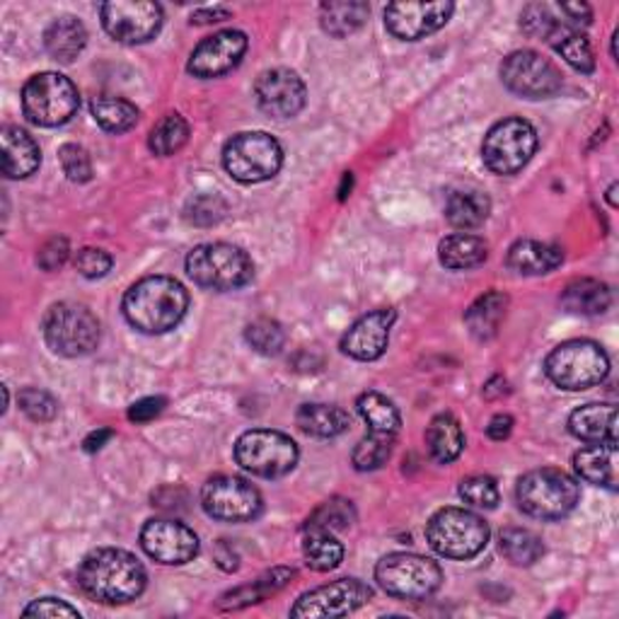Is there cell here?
Here are the masks:
<instances>
[{"label":"cell","instance_id":"cell-1","mask_svg":"<svg viewBox=\"0 0 619 619\" xmlns=\"http://www.w3.org/2000/svg\"><path fill=\"white\" fill-rule=\"evenodd\" d=\"M148 574L138 559L116 547H102L80 562L78 586L88 598L104 605H126L146 590Z\"/></svg>","mask_w":619,"mask_h":619},{"label":"cell","instance_id":"cell-2","mask_svg":"<svg viewBox=\"0 0 619 619\" xmlns=\"http://www.w3.org/2000/svg\"><path fill=\"white\" fill-rule=\"evenodd\" d=\"M126 323L143 335H168L182 323L189 307L184 285L170 277H146L124 295Z\"/></svg>","mask_w":619,"mask_h":619},{"label":"cell","instance_id":"cell-3","mask_svg":"<svg viewBox=\"0 0 619 619\" xmlns=\"http://www.w3.org/2000/svg\"><path fill=\"white\" fill-rule=\"evenodd\" d=\"M516 498L522 514L538 520H562L581 502V486L571 474L542 468L522 474L516 486Z\"/></svg>","mask_w":619,"mask_h":619},{"label":"cell","instance_id":"cell-4","mask_svg":"<svg viewBox=\"0 0 619 619\" xmlns=\"http://www.w3.org/2000/svg\"><path fill=\"white\" fill-rule=\"evenodd\" d=\"M189 279L209 291H237L255 279V261L245 249L228 243H206L187 257Z\"/></svg>","mask_w":619,"mask_h":619},{"label":"cell","instance_id":"cell-5","mask_svg":"<svg viewBox=\"0 0 619 619\" xmlns=\"http://www.w3.org/2000/svg\"><path fill=\"white\" fill-rule=\"evenodd\" d=\"M489 526L484 518L464 508H440L426 526V540L431 550L455 562H468L489 544Z\"/></svg>","mask_w":619,"mask_h":619},{"label":"cell","instance_id":"cell-6","mask_svg":"<svg viewBox=\"0 0 619 619\" xmlns=\"http://www.w3.org/2000/svg\"><path fill=\"white\" fill-rule=\"evenodd\" d=\"M544 373L556 387L569 392H581L600 385L610 373V359H607L600 344L590 339H571L547 356Z\"/></svg>","mask_w":619,"mask_h":619},{"label":"cell","instance_id":"cell-7","mask_svg":"<svg viewBox=\"0 0 619 619\" xmlns=\"http://www.w3.org/2000/svg\"><path fill=\"white\" fill-rule=\"evenodd\" d=\"M281 165V143L267 131H243L223 148V168L240 184L267 182L279 175Z\"/></svg>","mask_w":619,"mask_h":619},{"label":"cell","instance_id":"cell-8","mask_svg":"<svg viewBox=\"0 0 619 619\" xmlns=\"http://www.w3.org/2000/svg\"><path fill=\"white\" fill-rule=\"evenodd\" d=\"M80 94L74 80L61 74L32 76L22 88V112L32 124L56 128L68 124L78 114Z\"/></svg>","mask_w":619,"mask_h":619},{"label":"cell","instance_id":"cell-9","mask_svg":"<svg viewBox=\"0 0 619 619\" xmlns=\"http://www.w3.org/2000/svg\"><path fill=\"white\" fill-rule=\"evenodd\" d=\"M375 581L392 598L426 600L443 583V571L428 556L395 552L380 559L375 566Z\"/></svg>","mask_w":619,"mask_h":619},{"label":"cell","instance_id":"cell-10","mask_svg":"<svg viewBox=\"0 0 619 619\" xmlns=\"http://www.w3.org/2000/svg\"><path fill=\"white\" fill-rule=\"evenodd\" d=\"M297 446L291 436L269 428H252L235 443V462L261 480H279L291 474L297 464Z\"/></svg>","mask_w":619,"mask_h":619},{"label":"cell","instance_id":"cell-11","mask_svg":"<svg viewBox=\"0 0 619 619\" xmlns=\"http://www.w3.org/2000/svg\"><path fill=\"white\" fill-rule=\"evenodd\" d=\"M100 319L86 305L58 303L44 317V339L66 359H80L100 347Z\"/></svg>","mask_w":619,"mask_h":619},{"label":"cell","instance_id":"cell-12","mask_svg":"<svg viewBox=\"0 0 619 619\" xmlns=\"http://www.w3.org/2000/svg\"><path fill=\"white\" fill-rule=\"evenodd\" d=\"M534 150H538V131L520 116L494 124L482 143L484 165L502 177L520 172L532 160Z\"/></svg>","mask_w":619,"mask_h":619},{"label":"cell","instance_id":"cell-13","mask_svg":"<svg viewBox=\"0 0 619 619\" xmlns=\"http://www.w3.org/2000/svg\"><path fill=\"white\" fill-rule=\"evenodd\" d=\"M201 506L206 516L221 522H252L265 510L257 486L233 474H218L204 484L201 489Z\"/></svg>","mask_w":619,"mask_h":619},{"label":"cell","instance_id":"cell-14","mask_svg":"<svg viewBox=\"0 0 619 619\" xmlns=\"http://www.w3.org/2000/svg\"><path fill=\"white\" fill-rule=\"evenodd\" d=\"M504 86L526 100H547L562 90L559 68L538 52H514L502 64Z\"/></svg>","mask_w":619,"mask_h":619},{"label":"cell","instance_id":"cell-15","mask_svg":"<svg viewBox=\"0 0 619 619\" xmlns=\"http://www.w3.org/2000/svg\"><path fill=\"white\" fill-rule=\"evenodd\" d=\"M373 598L368 583L359 578H339L325 586L303 593L291 607V617L319 619V617H344L351 615Z\"/></svg>","mask_w":619,"mask_h":619},{"label":"cell","instance_id":"cell-16","mask_svg":"<svg viewBox=\"0 0 619 619\" xmlns=\"http://www.w3.org/2000/svg\"><path fill=\"white\" fill-rule=\"evenodd\" d=\"M100 15L104 32L122 44H146L162 27V8L150 0H112Z\"/></svg>","mask_w":619,"mask_h":619},{"label":"cell","instance_id":"cell-17","mask_svg":"<svg viewBox=\"0 0 619 619\" xmlns=\"http://www.w3.org/2000/svg\"><path fill=\"white\" fill-rule=\"evenodd\" d=\"M140 547L158 564L182 566L199 554V534L180 520L155 518L143 526Z\"/></svg>","mask_w":619,"mask_h":619},{"label":"cell","instance_id":"cell-18","mask_svg":"<svg viewBox=\"0 0 619 619\" xmlns=\"http://www.w3.org/2000/svg\"><path fill=\"white\" fill-rule=\"evenodd\" d=\"M455 5L450 0H407V3H390L385 8V27L402 42H419L428 34L438 32L448 25Z\"/></svg>","mask_w":619,"mask_h":619},{"label":"cell","instance_id":"cell-19","mask_svg":"<svg viewBox=\"0 0 619 619\" xmlns=\"http://www.w3.org/2000/svg\"><path fill=\"white\" fill-rule=\"evenodd\" d=\"M255 98L265 114L273 119H293L305 106L307 90L295 70L271 68L257 78Z\"/></svg>","mask_w":619,"mask_h":619},{"label":"cell","instance_id":"cell-20","mask_svg":"<svg viewBox=\"0 0 619 619\" xmlns=\"http://www.w3.org/2000/svg\"><path fill=\"white\" fill-rule=\"evenodd\" d=\"M247 52V34L240 30H223L201 42L189 58L187 70L194 78H218L243 61Z\"/></svg>","mask_w":619,"mask_h":619},{"label":"cell","instance_id":"cell-21","mask_svg":"<svg viewBox=\"0 0 619 619\" xmlns=\"http://www.w3.org/2000/svg\"><path fill=\"white\" fill-rule=\"evenodd\" d=\"M397 313L390 307L373 310L349 327L341 339V351L356 361H378L387 351L390 329L395 325Z\"/></svg>","mask_w":619,"mask_h":619},{"label":"cell","instance_id":"cell-22","mask_svg":"<svg viewBox=\"0 0 619 619\" xmlns=\"http://www.w3.org/2000/svg\"><path fill=\"white\" fill-rule=\"evenodd\" d=\"M569 431L588 446L617 450V409L615 404H586L569 416Z\"/></svg>","mask_w":619,"mask_h":619},{"label":"cell","instance_id":"cell-23","mask_svg":"<svg viewBox=\"0 0 619 619\" xmlns=\"http://www.w3.org/2000/svg\"><path fill=\"white\" fill-rule=\"evenodd\" d=\"M0 146H3V175L8 180H27L42 165V153L37 140L20 126H3L0 131Z\"/></svg>","mask_w":619,"mask_h":619},{"label":"cell","instance_id":"cell-24","mask_svg":"<svg viewBox=\"0 0 619 619\" xmlns=\"http://www.w3.org/2000/svg\"><path fill=\"white\" fill-rule=\"evenodd\" d=\"M564 261V252L554 245L538 240H518L508 249L506 265L522 277H540L550 273Z\"/></svg>","mask_w":619,"mask_h":619},{"label":"cell","instance_id":"cell-25","mask_svg":"<svg viewBox=\"0 0 619 619\" xmlns=\"http://www.w3.org/2000/svg\"><path fill=\"white\" fill-rule=\"evenodd\" d=\"M88 44L86 25L78 18H58L44 32V46L54 61L74 64Z\"/></svg>","mask_w":619,"mask_h":619},{"label":"cell","instance_id":"cell-26","mask_svg":"<svg viewBox=\"0 0 619 619\" xmlns=\"http://www.w3.org/2000/svg\"><path fill=\"white\" fill-rule=\"evenodd\" d=\"M486 257H489V245H486L477 235L455 233V235L443 237L438 245L440 265L450 271L477 269L484 265Z\"/></svg>","mask_w":619,"mask_h":619},{"label":"cell","instance_id":"cell-27","mask_svg":"<svg viewBox=\"0 0 619 619\" xmlns=\"http://www.w3.org/2000/svg\"><path fill=\"white\" fill-rule=\"evenodd\" d=\"M426 448L431 460L438 464H450L460 458L464 448L462 426L452 414H438L426 428Z\"/></svg>","mask_w":619,"mask_h":619},{"label":"cell","instance_id":"cell-28","mask_svg":"<svg viewBox=\"0 0 619 619\" xmlns=\"http://www.w3.org/2000/svg\"><path fill=\"white\" fill-rule=\"evenodd\" d=\"M295 421L301 426V431L313 438H337L347 431L351 419L337 404H303L295 414Z\"/></svg>","mask_w":619,"mask_h":619},{"label":"cell","instance_id":"cell-29","mask_svg":"<svg viewBox=\"0 0 619 619\" xmlns=\"http://www.w3.org/2000/svg\"><path fill=\"white\" fill-rule=\"evenodd\" d=\"M506 307L508 297L498 291H489L482 295L480 301H474L468 313H464V323H468L470 335L477 341L494 339L506 317Z\"/></svg>","mask_w":619,"mask_h":619},{"label":"cell","instance_id":"cell-30","mask_svg":"<svg viewBox=\"0 0 619 619\" xmlns=\"http://www.w3.org/2000/svg\"><path fill=\"white\" fill-rule=\"evenodd\" d=\"M368 15H371L368 3H361V0H337V3H325L319 8V25L329 37L344 40L359 32L365 25Z\"/></svg>","mask_w":619,"mask_h":619},{"label":"cell","instance_id":"cell-31","mask_svg":"<svg viewBox=\"0 0 619 619\" xmlns=\"http://www.w3.org/2000/svg\"><path fill=\"white\" fill-rule=\"evenodd\" d=\"M492 201L482 192L464 189V192H452L446 201V218L452 228L474 230L489 218Z\"/></svg>","mask_w":619,"mask_h":619},{"label":"cell","instance_id":"cell-32","mask_svg":"<svg viewBox=\"0 0 619 619\" xmlns=\"http://www.w3.org/2000/svg\"><path fill=\"white\" fill-rule=\"evenodd\" d=\"M562 305L569 310V313L603 315L605 310L612 305V293L603 281L578 279L564 289Z\"/></svg>","mask_w":619,"mask_h":619},{"label":"cell","instance_id":"cell-33","mask_svg":"<svg viewBox=\"0 0 619 619\" xmlns=\"http://www.w3.org/2000/svg\"><path fill=\"white\" fill-rule=\"evenodd\" d=\"M90 112L94 122L104 131H110V134H126L140 119L138 106L124 98H116V94H98V98H92Z\"/></svg>","mask_w":619,"mask_h":619},{"label":"cell","instance_id":"cell-34","mask_svg":"<svg viewBox=\"0 0 619 619\" xmlns=\"http://www.w3.org/2000/svg\"><path fill=\"white\" fill-rule=\"evenodd\" d=\"M356 407H359L363 416L368 434L392 436V438L399 436V428H402L399 409L395 407V402L387 399L385 395H380V392H363Z\"/></svg>","mask_w":619,"mask_h":619},{"label":"cell","instance_id":"cell-35","mask_svg":"<svg viewBox=\"0 0 619 619\" xmlns=\"http://www.w3.org/2000/svg\"><path fill=\"white\" fill-rule=\"evenodd\" d=\"M615 448L586 446L574 455V470L581 480L615 489Z\"/></svg>","mask_w":619,"mask_h":619},{"label":"cell","instance_id":"cell-36","mask_svg":"<svg viewBox=\"0 0 619 619\" xmlns=\"http://www.w3.org/2000/svg\"><path fill=\"white\" fill-rule=\"evenodd\" d=\"M305 532H307L303 542L305 564L313 571H319V574L335 571L344 559L341 542L327 530H305Z\"/></svg>","mask_w":619,"mask_h":619},{"label":"cell","instance_id":"cell-37","mask_svg":"<svg viewBox=\"0 0 619 619\" xmlns=\"http://www.w3.org/2000/svg\"><path fill=\"white\" fill-rule=\"evenodd\" d=\"M293 576H295L293 569H273V571H269V574L261 576L259 581H255V586L237 588V590L225 595V598L221 600V607H223V610H237V607L265 600L267 595H273V593H279L283 586H289V581Z\"/></svg>","mask_w":619,"mask_h":619},{"label":"cell","instance_id":"cell-38","mask_svg":"<svg viewBox=\"0 0 619 619\" xmlns=\"http://www.w3.org/2000/svg\"><path fill=\"white\" fill-rule=\"evenodd\" d=\"M550 44L562 54V58L571 68L578 70V74H593L595 70V54L586 34H581L578 30L569 25H562L556 30Z\"/></svg>","mask_w":619,"mask_h":619},{"label":"cell","instance_id":"cell-39","mask_svg":"<svg viewBox=\"0 0 619 619\" xmlns=\"http://www.w3.org/2000/svg\"><path fill=\"white\" fill-rule=\"evenodd\" d=\"M502 554L516 566H532L544 554L542 540L526 528H506L502 532Z\"/></svg>","mask_w":619,"mask_h":619},{"label":"cell","instance_id":"cell-40","mask_svg":"<svg viewBox=\"0 0 619 619\" xmlns=\"http://www.w3.org/2000/svg\"><path fill=\"white\" fill-rule=\"evenodd\" d=\"M187 140H189V124L184 122V116L168 114L153 126L148 148L155 155H160V158H168V155L180 153L187 146Z\"/></svg>","mask_w":619,"mask_h":619},{"label":"cell","instance_id":"cell-41","mask_svg":"<svg viewBox=\"0 0 619 619\" xmlns=\"http://www.w3.org/2000/svg\"><path fill=\"white\" fill-rule=\"evenodd\" d=\"M353 520H356V510L351 502H347V498H329V502L315 508V514L307 518L305 530L337 532V530H347Z\"/></svg>","mask_w":619,"mask_h":619},{"label":"cell","instance_id":"cell-42","mask_svg":"<svg viewBox=\"0 0 619 619\" xmlns=\"http://www.w3.org/2000/svg\"><path fill=\"white\" fill-rule=\"evenodd\" d=\"M395 440L397 438L365 434V438L359 440V446L353 448V455H351L353 468L359 472L380 470L390 460L392 448H395Z\"/></svg>","mask_w":619,"mask_h":619},{"label":"cell","instance_id":"cell-43","mask_svg":"<svg viewBox=\"0 0 619 619\" xmlns=\"http://www.w3.org/2000/svg\"><path fill=\"white\" fill-rule=\"evenodd\" d=\"M245 339L257 353H265V356L281 353L283 344H285L283 327L277 323V319H269V317H259L255 319V323H249L245 329Z\"/></svg>","mask_w":619,"mask_h":619},{"label":"cell","instance_id":"cell-44","mask_svg":"<svg viewBox=\"0 0 619 619\" xmlns=\"http://www.w3.org/2000/svg\"><path fill=\"white\" fill-rule=\"evenodd\" d=\"M562 25H566V22L556 20V18L550 13V8L540 5V3L528 5L526 10H522V15H520V27H522V32H526L528 37H534V40L552 42L556 30L562 27Z\"/></svg>","mask_w":619,"mask_h":619},{"label":"cell","instance_id":"cell-45","mask_svg":"<svg viewBox=\"0 0 619 619\" xmlns=\"http://www.w3.org/2000/svg\"><path fill=\"white\" fill-rule=\"evenodd\" d=\"M460 496L464 504H470L474 508H486L492 510L498 506V486L492 477H486V474H474V477L462 480L460 484Z\"/></svg>","mask_w":619,"mask_h":619},{"label":"cell","instance_id":"cell-46","mask_svg":"<svg viewBox=\"0 0 619 619\" xmlns=\"http://www.w3.org/2000/svg\"><path fill=\"white\" fill-rule=\"evenodd\" d=\"M18 402H20V409L37 424L54 421L56 414H58V402L49 395V392L37 390V387L22 390Z\"/></svg>","mask_w":619,"mask_h":619},{"label":"cell","instance_id":"cell-47","mask_svg":"<svg viewBox=\"0 0 619 619\" xmlns=\"http://www.w3.org/2000/svg\"><path fill=\"white\" fill-rule=\"evenodd\" d=\"M58 160H61V168L70 182H90L92 180V160L86 148L76 146V143H66V146L58 148Z\"/></svg>","mask_w":619,"mask_h":619},{"label":"cell","instance_id":"cell-48","mask_svg":"<svg viewBox=\"0 0 619 619\" xmlns=\"http://www.w3.org/2000/svg\"><path fill=\"white\" fill-rule=\"evenodd\" d=\"M114 259L100 247H82L76 255V269L86 279H102L112 271Z\"/></svg>","mask_w":619,"mask_h":619},{"label":"cell","instance_id":"cell-49","mask_svg":"<svg viewBox=\"0 0 619 619\" xmlns=\"http://www.w3.org/2000/svg\"><path fill=\"white\" fill-rule=\"evenodd\" d=\"M25 617H74L80 619V612L76 607H70L68 603L58 600V598H40V600H32L25 610H22Z\"/></svg>","mask_w":619,"mask_h":619},{"label":"cell","instance_id":"cell-50","mask_svg":"<svg viewBox=\"0 0 619 619\" xmlns=\"http://www.w3.org/2000/svg\"><path fill=\"white\" fill-rule=\"evenodd\" d=\"M70 255V247L66 237H52V240H46L40 249L37 261L44 271H56L66 265V259Z\"/></svg>","mask_w":619,"mask_h":619},{"label":"cell","instance_id":"cell-51","mask_svg":"<svg viewBox=\"0 0 619 619\" xmlns=\"http://www.w3.org/2000/svg\"><path fill=\"white\" fill-rule=\"evenodd\" d=\"M216 206H223L216 196H199L192 201V211L187 213V218L199 225H211L223 218V211H216Z\"/></svg>","mask_w":619,"mask_h":619},{"label":"cell","instance_id":"cell-52","mask_svg":"<svg viewBox=\"0 0 619 619\" xmlns=\"http://www.w3.org/2000/svg\"><path fill=\"white\" fill-rule=\"evenodd\" d=\"M162 409H165V399L162 397L138 399L136 404H131L128 419L136 421V424H146V421H153L155 416H158Z\"/></svg>","mask_w":619,"mask_h":619},{"label":"cell","instance_id":"cell-53","mask_svg":"<svg viewBox=\"0 0 619 619\" xmlns=\"http://www.w3.org/2000/svg\"><path fill=\"white\" fill-rule=\"evenodd\" d=\"M559 10H562V13L569 18L571 25L588 27L590 20H593V10L586 3H562V5H559Z\"/></svg>","mask_w":619,"mask_h":619},{"label":"cell","instance_id":"cell-54","mask_svg":"<svg viewBox=\"0 0 619 619\" xmlns=\"http://www.w3.org/2000/svg\"><path fill=\"white\" fill-rule=\"evenodd\" d=\"M213 556H216V564L223 571H235L237 566H240V556H237V552L233 550V544H228L225 540H221L216 544V550H213Z\"/></svg>","mask_w":619,"mask_h":619},{"label":"cell","instance_id":"cell-55","mask_svg":"<svg viewBox=\"0 0 619 619\" xmlns=\"http://www.w3.org/2000/svg\"><path fill=\"white\" fill-rule=\"evenodd\" d=\"M510 431H514V419L508 414H496L489 426H486V436L492 440H506Z\"/></svg>","mask_w":619,"mask_h":619},{"label":"cell","instance_id":"cell-56","mask_svg":"<svg viewBox=\"0 0 619 619\" xmlns=\"http://www.w3.org/2000/svg\"><path fill=\"white\" fill-rule=\"evenodd\" d=\"M233 13L228 8H213V10H196L192 15V25H209V22L228 20Z\"/></svg>","mask_w":619,"mask_h":619},{"label":"cell","instance_id":"cell-57","mask_svg":"<svg viewBox=\"0 0 619 619\" xmlns=\"http://www.w3.org/2000/svg\"><path fill=\"white\" fill-rule=\"evenodd\" d=\"M110 438H112V431H106V428H104V431H94L86 438V450L88 452L100 450L104 446V440H110Z\"/></svg>","mask_w":619,"mask_h":619},{"label":"cell","instance_id":"cell-58","mask_svg":"<svg viewBox=\"0 0 619 619\" xmlns=\"http://www.w3.org/2000/svg\"><path fill=\"white\" fill-rule=\"evenodd\" d=\"M615 194H617V184H612L610 189H607V201H610V206H612V209H617V199H615Z\"/></svg>","mask_w":619,"mask_h":619}]
</instances>
